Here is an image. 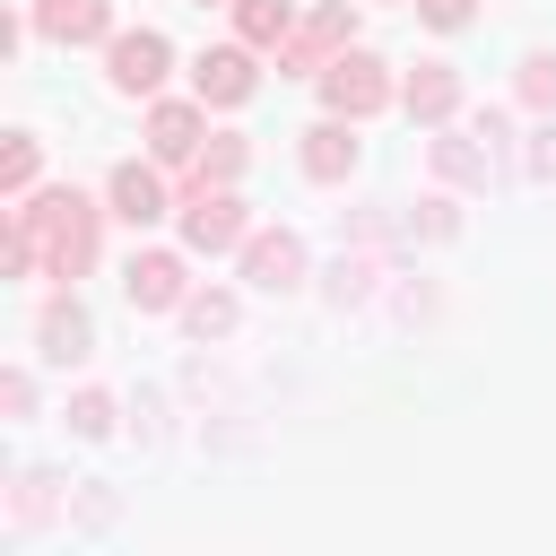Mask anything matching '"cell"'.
Segmentation results:
<instances>
[{
  "instance_id": "15",
  "label": "cell",
  "mask_w": 556,
  "mask_h": 556,
  "mask_svg": "<svg viewBox=\"0 0 556 556\" xmlns=\"http://www.w3.org/2000/svg\"><path fill=\"white\" fill-rule=\"evenodd\" d=\"M43 348H52V356H61V365H70V356H87V321H78V304H70V313H52V321H43Z\"/></svg>"
},
{
  "instance_id": "1",
  "label": "cell",
  "mask_w": 556,
  "mask_h": 556,
  "mask_svg": "<svg viewBox=\"0 0 556 556\" xmlns=\"http://www.w3.org/2000/svg\"><path fill=\"white\" fill-rule=\"evenodd\" d=\"M17 217L35 226V243H43L52 278H78V269L96 261V208H87L78 191H61V200H43V208H17Z\"/></svg>"
},
{
  "instance_id": "5",
  "label": "cell",
  "mask_w": 556,
  "mask_h": 556,
  "mask_svg": "<svg viewBox=\"0 0 556 556\" xmlns=\"http://www.w3.org/2000/svg\"><path fill=\"white\" fill-rule=\"evenodd\" d=\"M191 87H200V104H243V96H252V52H243V43H217V52H200Z\"/></svg>"
},
{
  "instance_id": "16",
  "label": "cell",
  "mask_w": 556,
  "mask_h": 556,
  "mask_svg": "<svg viewBox=\"0 0 556 556\" xmlns=\"http://www.w3.org/2000/svg\"><path fill=\"white\" fill-rule=\"evenodd\" d=\"M243 174V139H208L200 148V182H235Z\"/></svg>"
},
{
  "instance_id": "18",
  "label": "cell",
  "mask_w": 556,
  "mask_h": 556,
  "mask_svg": "<svg viewBox=\"0 0 556 556\" xmlns=\"http://www.w3.org/2000/svg\"><path fill=\"white\" fill-rule=\"evenodd\" d=\"M521 96H530V104H556V61H530V78H521Z\"/></svg>"
},
{
  "instance_id": "14",
  "label": "cell",
  "mask_w": 556,
  "mask_h": 556,
  "mask_svg": "<svg viewBox=\"0 0 556 556\" xmlns=\"http://www.w3.org/2000/svg\"><path fill=\"white\" fill-rule=\"evenodd\" d=\"M287 0H235V26H243V43H287Z\"/></svg>"
},
{
  "instance_id": "9",
  "label": "cell",
  "mask_w": 556,
  "mask_h": 556,
  "mask_svg": "<svg viewBox=\"0 0 556 556\" xmlns=\"http://www.w3.org/2000/svg\"><path fill=\"white\" fill-rule=\"evenodd\" d=\"M348 165H356V139H348V122H313V130H304V174H313V182H339Z\"/></svg>"
},
{
  "instance_id": "13",
  "label": "cell",
  "mask_w": 556,
  "mask_h": 556,
  "mask_svg": "<svg viewBox=\"0 0 556 556\" xmlns=\"http://www.w3.org/2000/svg\"><path fill=\"white\" fill-rule=\"evenodd\" d=\"M452 104H460L452 70H443V61H417V78H408V113H426V122H434V113H452Z\"/></svg>"
},
{
  "instance_id": "10",
  "label": "cell",
  "mask_w": 556,
  "mask_h": 556,
  "mask_svg": "<svg viewBox=\"0 0 556 556\" xmlns=\"http://www.w3.org/2000/svg\"><path fill=\"white\" fill-rule=\"evenodd\" d=\"M148 148H156L165 165H182V156L200 148V113H191V104H156V113H148Z\"/></svg>"
},
{
  "instance_id": "2",
  "label": "cell",
  "mask_w": 556,
  "mask_h": 556,
  "mask_svg": "<svg viewBox=\"0 0 556 556\" xmlns=\"http://www.w3.org/2000/svg\"><path fill=\"white\" fill-rule=\"evenodd\" d=\"M356 35V9L348 0H321L304 26H287V43H278V70H295V78H321L330 61H339V43Z\"/></svg>"
},
{
  "instance_id": "8",
  "label": "cell",
  "mask_w": 556,
  "mask_h": 556,
  "mask_svg": "<svg viewBox=\"0 0 556 556\" xmlns=\"http://www.w3.org/2000/svg\"><path fill=\"white\" fill-rule=\"evenodd\" d=\"M113 217H122V226H156V217H165L156 165H113Z\"/></svg>"
},
{
  "instance_id": "6",
  "label": "cell",
  "mask_w": 556,
  "mask_h": 556,
  "mask_svg": "<svg viewBox=\"0 0 556 556\" xmlns=\"http://www.w3.org/2000/svg\"><path fill=\"white\" fill-rule=\"evenodd\" d=\"M122 287H130L139 313H165V304H182V261H174V252H130Z\"/></svg>"
},
{
  "instance_id": "12",
  "label": "cell",
  "mask_w": 556,
  "mask_h": 556,
  "mask_svg": "<svg viewBox=\"0 0 556 556\" xmlns=\"http://www.w3.org/2000/svg\"><path fill=\"white\" fill-rule=\"evenodd\" d=\"M243 269H252V287H287V278L304 269V252H295V235H261Z\"/></svg>"
},
{
  "instance_id": "11",
  "label": "cell",
  "mask_w": 556,
  "mask_h": 556,
  "mask_svg": "<svg viewBox=\"0 0 556 556\" xmlns=\"http://www.w3.org/2000/svg\"><path fill=\"white\" fill-rule=\"evenodd\" d=\"M104 26H113L104 0H43V35H61V43H96Z\"/></svg>"
},
{
  "instance_id": "3",
  "label": "cell",
  "mask_w": 556,
  "mask_h": 556,
  "mask_svg": "<svg viewBox=\"0 0 556 556\" xmlns=\"http://www.w3.org/2000/svg\"><path fill=\"white\" fill-rule=\"evenodd\" d=\"M321 96H330V113L365 122V113H382V104H391V78H382V61H374V52H339V61L321 70Z\"/></svg>"
},
{
  "instance_id": "17",
  "label": "cell",
  "mask_w": 556,
  "mask_h": 556,
  "mask_svg": "<svg viewBox=\"0 0 556 556\" xmlns=\"http://www.w3.org/2000/svg\"><path fill=\"white\" fill-rule=\"evenodd\" d=\"M226 321H235L226 295H191V330H226Z\"/></svg>"
},
{
  "instance_id": "7",
  "label": "cell",
  "mask_w": 556,
  "mask_h": 556,
  "mask_svg": "<svg viewBox=\"0 0 556 556\" xmlns=\"http://www.w3.org/2000/svg\"><path fill=\"white\" fill-rule=\"evenodd\" d=\"M156 78H165V35H148V26L139 35H113V87L122 96H148Z\"/></svg>"
},
{
  "instance_id": "4",
  "label": "cell",
  "mask_w": 556,
  "mask_h": 556,
  "mask_svg": "<svg viewBox=\"0 0 556 556\" xmlns=\"http://www.w3.org/2000/svg\"><path fill=\"white\" fill-rule=\"evenodd\" d=\"M182 235H191L200 252H226V243L243 235V200H235L226 182H191V217H182Z\"/></svg>"
},
{
  "instance_id": "19",
  "label": "cell",
  "mask_w": 556,
  "mask_h": 556,
  "mask_svg": "<svg viewBox=\"0 0 556 556\" xmlns=\"http://www.w3.org/2000/svg\"><path fill=\"white\" fill-rule=\"evenodd\" d=\"M417 9H426V26H469L478 0H417Z\"/></svg>"
},
{
  "instance_id": "21",
  "label": "cell",
  "mask_w": 556,
  "mask_h": 556,
  "mask_svg": "<svg viewBox=\"0 0 556 556\" xmlns=\"http://www.w3.org/2000/svg\"><path fill=\"white\" fill-rule=\"evenodd\" d=\"M200 9H208V0H200ZM226 9H235V0H226Z\"/></svg>"
},
{
  "instance_id": "20",
  "label": "cell",
  "mask_w": 556,
  "mask_h": 556,
  "mask_svg": "<svg viewBox=\"0 0 556 556\" xmlns=\"http://www.w3.org/2000/svg\"><path fill=\"white\" fill-rule=\"evenodd\" d=\"M26 182H35V139H17V148H9V191H26Z\"/></svg>"
}]
</instances>
